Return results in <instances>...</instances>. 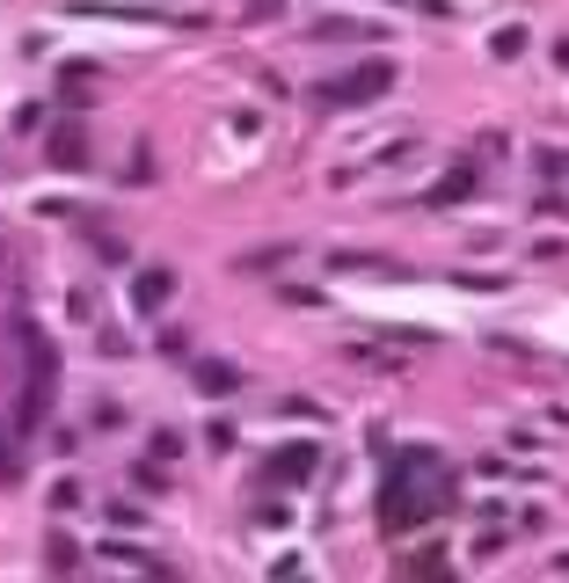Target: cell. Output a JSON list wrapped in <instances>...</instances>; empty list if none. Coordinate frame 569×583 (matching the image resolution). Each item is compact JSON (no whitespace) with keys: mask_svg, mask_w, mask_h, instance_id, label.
Returning a JSON list of instances; mask_svg holds the SVG:
<instances>
[{"mask_svg":"<svg viewBox=\"0 0 569 583\" xmlns=\"http://www.w3.org/2000/svg\"><path fill=\"white\" fill-rule=\"evenodd\" d=\"M468 190H474V169H453V183H438L431 204H453V197H468Z\"/></svg>","mask_w":569,"mask_h":583,"instance_id":"ba28073f","label":"cell"},{"mask_svg":"<svg viewBox=\"0 0 569 583\" xmlns=\"http://www.w3.org/2000/svg\"><path fill=\"white\" fill-rule=\"evenodd\" d=\"M0 474H15V460H8V445H0Z\"/></svg>","mask_w":569,"mask_h":583,"instance_id":"30bf717a","label":"cell"},{"mask_svg":"<svg viewBox=\"0 0 569 583\" xmlns=\"http://www.w3.org/2000/svg\"><path fill=\"white\" fill-rule=\"evenodd\" d=\"M169 292H175V277H169V270H147V277L132 285V307H139V314H153V307H161Z\"/></svg>","mask_w":569,"mask_h":583,"instance_id":"5b68a950","label":"cell"},{"mask_svg":"<svg viewBox=\"0 0 569 583\" xmlns=\"http://www.w3.org/2000/svg\"><path fill=\"white\" fill-rule=\"evenodd\" d=\"M198 387L205 394H226V387H242V372H234V364H198Z\"/></svg>","mask_w":569,"mask_h":583,"instance_id":"8992f818","label":"cell"},{"mask_svg":"<svg viewBox=\"0 0 569 583\" xmlns=\"http://www.w3.org/2000/svg\"><path fill=\"white\" fill-rule=\"evenodd\" d=\"M45 153H51V169H81V161H88V132H81V117H59V124H51Z\"/></svg>","mask_w":569,"mask_h":583,"instance_id":"3957f363","label":"cell"},{"mask_svg":"<svg viewBox=\"0 0 569 583\" xmlns=\"http://www.w3.org/2000/svg\"><path fill=\"white\" fill-rule=\"evenodd\" d=\"M45 561H51V569H74V561H81V547H74L66 533H51V539H45Z\"/></svg>","mask_w":569,"mask_h":583,"instance_id":"52a82bcc","label":"cell"},{"mask_svg":"<svg viewBox=\"0 0 569 583\" xmlns=\"http://www.w3.org/2000/svg\"><path fill=\"white\" fill-rule=\"evenodd\" d=\"M453 496H460V474H453L438 452H395V467H387V488H380V525H387V539L417 533V525H431L438 510H453Z\"/></svg>","mask_w":569,"mask_h":583,"instance_id":"6da1fadb","label":"cell"},{"mask_svg":"<svg viewBox=\"0 0 569 583\" xmlns=\"http://www.w3.org/2000/svg\"><path fill=\"white\" fill-rule=\"evenodd\" d=\"M490 51H496V59H519V51H525V29H519V23H511V29H496Z\"/></svg>","mask_w":569,"mask_h":583,"instance_id":"9c48e42d","label":"cell"},{"mask_svg":"<svg viewBox=\"0 0 569 583\" xmlns=\"http://www.w3.org/2000/svg\"><path fill=\"white\" fill-rule=\"evenodd\" d=\"M387 88H395V59H366V66H350L344 80H322L314 102H322V110H358V102L387 96Z\"/></svg>","mask_w":569,"mask_h":583,"instance_id":"7a4b0ae2","label":"cell"},{"mask_svg":"<svg viewBox=\"0 0 569 583\" xmlns=\"http://www.w3.org/2000/svg\"><path fill=\"white\" fill-rule=\"evenodd\" d=\"M314 467H322L314 445H285V452H271V482L277 488H299V482H314Z\"/></svg>","mask_w":569,"mask_h":583,"instance_id":"277c9868","label":"cell"}]
</instances>
